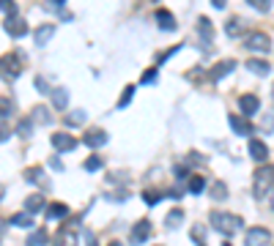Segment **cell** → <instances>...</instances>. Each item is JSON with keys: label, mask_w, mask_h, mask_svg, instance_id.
Here are the masks:
<instances>
[{"label": "cell", "mask_w": 274, "mask_h": 246, "mask_svg": "<svg viewBox=\"0 0 274 246\" xmlns=\"http://www.w3.org/2000/svg\"><path fill=\"white\" fill-rule=\"evenodd\" d=\"M22 69H25V63H22V55L19 52H9L0 58V74L6 79H14L22 74Z\"/></svg>", "instance_id": "3"}, {"label": "cell", "mask_w": 274, "mask_h": 246, "mask_svg": "<svg viewBox=\"0 0 274 246\" xmlns=\"http://www.w3.org/2000/svg\"><path fill=\"white\" fill-rule=\"evenodd\" d=\"M47 241H50V235H47V230H36V233L28 238V246H44Z\"/></svg>", "instance_id": "22"}, {"label": "cell", "mask_w": 274, "mask_h": 246, "mask_svg": "<svg viewBox=\"0 0 274 246\" xmlns=\"http://www.w3.org/2000/svg\"><path fill=\"white\" fill-rule=\"evenodd\" d=\"M247 69L252 71V74H258V77H266L271 71V66L266 60H261V58H252V60H247Z\"/></svg>", "instance_id": "14"}, {"label": "cell", "mask_w": 274, "mask_h": 246, "mask_svg": "<svg viewBox=\"0 0 274 246\" xmlns=\"http://www.w3.org/2000/svg\"><path fill=\"white\" fill-rule=\"evenodd\" d=\"M11 109H14V107H11V99L3 96V99H0V121H3V118H9Z\"/></svg>", "instance_id": "36"}, {"label": "cell", "mask_w": 274, "mask_h": 246, "mask_svg": "<svg viewBox=\"0 0 274 246\" xmlns=\"http://www.w3.org/2000/svg\"><path fill=\"white\" fill-rule=\"evenodd\" d=\"M225 33H228V36H239L241 33V17H230L228 25H225Z\"/></svg>", "instance_id": "23"}, {"label": "cell", "mask_w": 274, "mask_h": 246, "mask_svg": "<svg viewBox=\"0 0 274 246\" xmlns=\"http://www.w3.org/2000/svg\"><path fill=\"white\" fill-rule=\"evenodd\" d=\"M63 216H69V208H66L63 203L47 205V219H63Z\"/></svg>", "instance_id": "19"}, {"label": "cell", "mask_w": 274, "mask_h": 246, "mask_svg": "<svg viewBox=\"0 0 274 246\" xmlns=\"http://www.w3.org/2000/svg\"><path fill=\"white\" fill-rule=\"evenodd\" d=\"M42 208H44V194H30L25 200V211L28 213H38Z\"/></svg>", "instance_id": "18"}, {"label": "cell", "mask_w": 274, "mask_h": 246, "mask_svg": "<svg viewBox=\"0 0 274 246\" xmlns=\"http://www.w3.org/2000/svg\"><path fill=\"white\" fill-rule=\"evenodd\" d=\"M83 167H85L88 172H96V170H99V167H102V156H88V159H85V164H83Z\"/></svg>", "instance_id": "30"}, {"label": "cell", "mask_w": 274, "mask_h": 246, "mask_svg": "<svg viewBox=\"0 0 274 246\" xmlns=\"http://www.w3.org/2000/svg\"><path fill=\"white\" fill-rule=\"evenodd\" d=\"M181 50V47H170V50H165L162 55H159V63H165L167 58H170V55H175V52H179Z\"/></svg>", "instance_id": "39"}, {"label": "cell", "mask_w": 274, "mask_h": 246, "mask_svg": "<svg viewBox=\"0 0 274 246\" xmlns=\"http://www.w3.org/2000/svg\"><path fill=\"white\" fill-rule=\"evenodd\" d=\"M156 25L162 28V30H175L173 14H170V11H165V9H159V11H156Z\"/></svg>", "instance_id": "15"}, {"label": "cell", "mask_w": 274, "mask_h": 246, "mask_svg": "<svg viewBox=\"0 0 274 246\" xmlns=\"http://www.w3.org/2000/svg\"><path fill=\"white\" fill-rule=\"evenodd\" d=\"M132 96H134V85H126L124 93H121V99H118V107H126L129 101H132Z\"/></svg>", "instance_id": "33"}, {"label": "cell", "mask_w": 274, "mask_h": 246, "mask_svg": "<svg viewBox=\"0 0 274 246\" xmlns=\"http://www.w3.org/2000/svg\"><path fill=\"white\" fill-rule=\"evenodd\" d=\"M11 225L14 227H30L33 225V216H30V213H17V216H11Z\"/></svg>", "instance_id": "24"}, {"label": "cell", "mask_w": 274, "mask_h": 246, "mask_svg": "<svg viewBox=\"0 0 274 246\" xmlns=\"http://www.w3.org/2000/svg\"><path fill=\"white\" fill-rule=\"evenodd\" d=\"M233 69H236V63H233V60H220V63H217V66L211 69V79H222V77H228Z\"/></svg>", "instance_id": "13"}, {"label": "cell", "mask_w": 274, "mask_h": 246, "mask_svg": "<svg viewBox=\"0 0 274 246\" xmlns=\"http://www.w3.org/2000/svg\"><path fill=\"white\" fill-rule=\"evenodd\" d=\"M33 121H38V123H50L52 118H50V113H47V109L38 107V109H33Z\"/></svg>", "instance_id": "37"}, {"label": "cell", "mask_w": 274, "mask_h": 246, "mask_svg": "<svg viewBox=\"0 0 274 246\" xmlns=\"http://www.w3.org/2000/svg\"><path fill=\"white\" fill-rule=\"evenodd\" d=\"M52 107H55V109H66V107H69V93H66V88H55V91H52Z\"/></svg>", "instance_id": "17"}, {"label": "cell", "mask_w": 274, "mask_h": 246, "mask_svg": "<svg viewBox=\"0 0 274 246\" xmlns=\"http://www.w3.org/2000/svg\"><path fill=\"white\" fill-rule=\"evenodd\" d=\"M181 221H184V213H181V211H170V213H167V221H165V225L173 230V227H179Z\"/></svg>", "instance_id": "28"}, {"label": "cell", "mask_w": 274, "mask_h": 246, "mask_svg": "<svg viewBox=\"0 0 274 246\" xmlns=\"http://www.w3.org/2000/svg\"><path fill=\"white\" fill-rule=\"evenodd\" d=\"M244 47H247V50H252V52H269L271 38L266 36V33H249L244 38Z\"/></svg>", "instance_id": "5"}, {"label": "cell", "mask_w": 274, "mask_h": 246, "mask_svg": "<svg viewBox=\"0 0 274 246\" xmlns=\"http://www.w3.org/2000/svg\"><path fill=\"white\" fill-rule=\"evenodd\" d=\"M77 227H80V219H71L69 227L63 225V230L58 233V238H55V246H74L77 243V235H74Z\"/></svg>", "instance_id": "4"}, {"label": "cell", "mask_w": 274, "mask_h": 246, "mask_svg": "<svg viewBox=\"0 0 274 246\" xmlns=\"http://www.w3.org/2000/svg\"><path fill=\"white\" fill-rule=\"evenodd\" d=\"M36 88H38V91H47V82H44L42 77H36Z\"/></svg>", "instance_id": "41"}, {"label": "cell", "mask_w": 274, "mask_h": 246, "mask_svg": "<svg viewBox=\"0 0 274 246\" xmlns=\"http://www.w3.org/2000/svg\"><path fill=\"white\" fill-rule=\"evenodd\" d=\"M156 79H159V71H156V69H146V71H143V79H140V82H143V85H154Z\"/></svg>", "instance_id": "32"}, {"label": "cell", "mask_w": 274, "mask_h": 246, "mask_svg": "<svg viewBox=\"0 0 274 246\" xmlns=\"http://www.w3.org/2000/svg\"><path fill=\"white\" fill-rule=\"evenodd\" d=\"M107 246H121V243H118V241H112V243H107Z\"/></svg>", "instance_id": "43"}, {"label": "cell", "mask_w": 274, "mask_h": 246, "mask_svg": "<svg viewBox=\"0 0 274 246\" xmlns=\"http://www.w3.org/2000/svg\"><path fill=\"white\" fill-rule=\"evenodd\" d=\"M83 121H85V113H83V109H74V113L66 115V126H80Z\"/></svg>", "instance_id": "27"}, {"label": "cell", "mask_w": 274, "mask_h": 246, "mask_svg": "<svg viewBox=\"0 0 274 246\" xmlns=\"http://www.w3.org/2000/svg\"><path fill=\"white\" fill-rule=\"evenodd\" d=\"M271 186H274V167H271V164H261V167L255 170V178H252L255 194H258V197L269 194Z\"/></svg>", "instance_id": "2"}, {"label": "cell", "mask_w": 274, "mask_h": 246, "mask_svg": "<svg viewBox=\"0 0 274 246\" xmlns=\"http://www.w3.org/2000/svg\"><path fill=\"white\" fill-rule=\"evenodd\" d=\"M3 30L14 38H22L28 33V22L19 19V17H9V19H3Z\"/></svg>", "instance_id": "7"}, {"label": "cell", "mask_w": 274, "mask_h": 246, "mask_svg": "<svg viewBox=\"0 0 274 246\" xmlns=\"http://www.w3.org/2000/svg\"><path fill=\"white\" fill-rule=\"evenodd\" d=\"M198 30H200V36H203V41H211L214 28H211V22H208V17H198Z\"/></svg>", "instance_id": "20"}, {"label": "cell", "mask_w": 274, "mask_h": 246, "mask_svg": "<svg viewBox=\"0 0 274 246\" xmlns=\"http://www.w3.org/2000/svg\"><path fill=\"white\" fill-rule=\"evenodd\" d=\"M249 156L255 159V162L266 164V159H269V148H266L263 140H249Z\"/></svg>", "instance_id": "12"}, {"label": "cell", "mask_w": 274, "mask_h": 246, "mask_svg": "<svg viewBox=\"0 0 274 246\" xmlns=\"http://www.w3.org/2000/svg\"><path fill=\"white\" fill-rule=\"evenodd\" d=\"M52 148L58 150V153H66V150H74L77 148V140L71 137L69 131H55L52 134Z\"/></svg>", "instance_id": "6"}, {"label": "cell", "mask_w": 274, "mask_h": 246, "mask_svg": "<svg viewBox=\"0 0 274 246\" xmlns=\"http://www.w3.org/2000/svg\"><path fill=\"white\" fill-rule=\"evenodd\" d=\"M241 216H236V213H220V211H214L211 213V227L214 230H220L222 235H233V233H239L241 230Z\"/></svg>", "instance_id": "1"}, {"label": "cell", "mask_w": 274, "mask_h": 246, "mask_svg": "<svg viewBox=\"0 0 274 246\" xmlns=\"http://www.w3.org/2000/svg\"><path fill=\"white\" fill-rule=\"evenodd\" d=\"M52 3H63V0H52Z\"/></svg>", "instance_id": "45"}, {"label": "cell", "mask_w": 274, "mask_h": 246, "mask_svg": "<svg viewBox=\"0 0 274 246\" xmlns=\"http://www.w3.org/2000/svg\"><path fill=\"white\" fill-rule=\"evenodd\" d=\"M0 11L9 14V17H17V3L14 0H0Z\"/></svg>", "instance_id": "31"}, {"label": "cell", "mask_w": 274, "mask_h": 246, "mask_svg": "<svg viewBox=\"0 0 274 246\" xmlns=\"http://www.w3.org/2000/svg\"><path fill=\"white\" fill-rule=\"evenodd\" d=\"M148 235H151V221L148 219H140L137 225L132 227V243H146L148 241Z\"/></svg>", "instance_id": "10"}, {"label": "cell", "mask_w": 274, "mask_h": 246, "mask_svg": "<svg viewBox=\"0 0 274 246\" xmlns=\"http://www.w3.org/2000/svg\"><path fill=\"white\" fill-rule=\"evenodd\" d=\"M211 197H214V200H225V197H228V186L217 181V184L211 186Z\"/></svg>", "instance_id": "29"}, {"label": "cell", "mask_w": 274, "mask_h": 246, "mask_svg": "<svg viewBox=\"0 0 274 246\" xmlns=\"http://www.w3.org/2000/svg\"><path fill=\"white\" fill-rule=\"evenodd\" d=\"M143 200H146L148 205H156L159 200H162V194H159V192H151V189H148V192H143Z\"/></svg>", "instance_id": "38"}, {"label": "cell", "mask_w": 274, "mask_h": 246, "mask_svg": "<svg viewBox=\"0 0 274 246\" xmlns=\"http://www.w3.org/2000/svg\"><path fill=\"white\" fill-rule=\"evenodd\" d=\"M266 243H269V230H266V227H252V230H247L244 246H266Z\"/></svg>", "instance_id": "8"}, {"label": "cell", "mask_w": 274, "mask_h": 246, "mask_svg": "<svg viewBox=\"0 0 274 246\" xmlns=\"http://www.w3.org/2000/svg\"><path fill=\"white\" fill-rule=\"evenodd\" d=\"M192 241H195L198 246H206V230H203V225L192 227Z\"/></svg>", "instance_id": "26"}, {"label": "cell", "mask_w": 274, "mask_h": 246, "mask_svg": "<svg viewBox=\"0 0 274 246\" xmlns=\"http://www.w3.org/2000/svg\"><path fill=\"white\" fill-rule=\"evenodd\" d=\"M83 142L88 148H102L104 142H107V131H104V129H85Z\"/></svg>", "instance_id": "9"}, {"label": "cell", "mask_w": 274, "mask_h": 246, "mask_svg": "<svg viewBox=\"0 0 274 246\" xmlns=\"http://www.w3.org/2000/svg\"><path fill=\"white\" fill-rule=\"evenodd\" d=\"M239 107H241V115H255L258 113V107H261V101H258L255 93H244V96L239 99Z\"/></svg>", "instance_id": "11"}, {"label": "cell", "mask_w": 274, "mask_h": 246, "mask_svg": "<svg viewBox=\"0 0 274 246\" xmlns=\"http://www.w3.org/2000/svg\"><path fill=\"white\" fill-rule=\"evenodd\" d=\"M228 121H230V126H233V131H236V134H244V137H247V134H252V126H249V123L244 121V118L230 115Z\"/></svg>", "instance_id": "16"}, {"label": "cell", "mask_w": 274, "mask_h": 246, "mask_svg": "<svg viewBox=\"0 0 274 246\" xmlns=\"http://www.w3.org/2000/svg\"><path fill=\"white\" fill-rule=\"evenodd\" d=\"M271 205H274V192H271Z\"/></svg>", "instance_id": "44"}, {"label": "cell", "mask_w": 274, "mask_h": 246, "mask_svg": "<svg viewBox=\"0 0 274 246\" xmlns=\"http://www.w3.org/2000/svg\"><path fill=\"white\" fill-rule=\"evenodd\" d=\"M247 3L252 6L255 11H263V14H266V11L271 9V0H247Z\"/></svg>", "instance_id": "35"}, {"label": "cell", "mask_w": 274, "mask_h": 246, "mask_svg": "<svg viewBox=\"0 0 274 246\" xmlns=\"http://www.w3.org/2000/svg\"><path fill=\"white\" fill-rule=\"evenodd\" d=\"M85 246H96V238H93V235H88V243H85Z\"/></svg>", "instance_id": "42"}, {"label": "cell", "mask_w": 274, "mask_h": 246, "mask_svg": "<svg viewBox=\"0 0 274 246\" xmlns=\"http://www.w3.org/2000/svg\"><path fill=\"white\" fill-rule=\"evenodd\" d=\"M211 6H214V9H225V6H228V0H211Z\"/></svg>", "instance_id": "40"}, {"label": "cell", "mask_w": 274, "mask_h": 246, "mask_svg": "<svg viewBox=\"0 0 274 246\" xmlns=\"http://www.w3.org/2000/svg\"><path fill=\"white\" fill-rule=\"evenodd\" d=\"M52 33H55V25H42L36 30V44H44V41H50L52 38Z\"/></svg>", "instance_id": "21"}, {"label": "cell", "mask_w": 274, "mask_h": 246, "mask_svg": "<svg viewBox=\"0 0 274 246\" xmlns=\"http://www.w3.org/2000/svg\"><path fill=\"white\" fill-rule=\"evenodd\" d=\"M203 186H206V178L203 175H192L189 178V192L192 194H200V192H203Z\"/></svg>", "instance_id": "25"}, {"label": "cell", "mask_w": 274, "mask_h": 246, "mask_svg": "<svg viewBox=\"0 0 274 246\" xmlns=\"http://www.w3.org/2000/svg\"><path fill=\"white\" fill-rule=\"evenodd\" d=\"M0 197H3V189H0Z\"/></svg>", "instance_id": "46"}, {"label": "cell", "mask_w": 274, "mask_h": 246, "mask_svg": "<svg viewBox=\"0 0 274 246\" xmlns=\"http://www.w3.org/2000/svg\"><path fill=\"white\" fill-rule=\"evenodd\" d=\"M25 178H28V181H36V184H44L42 167H30V170H25Z\"/></svg>", "instance_id": "34"}]
</instances>
